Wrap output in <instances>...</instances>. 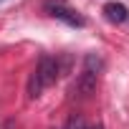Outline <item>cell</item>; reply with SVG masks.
Instances as JSON below:
<instances>
[{
	"label": "cell",
	"mask_w": 129,
	"mask_h": 129,
	"mask_svg": "<svg viewBox=\"0 0 129 129\" xmlns=\"http://www.w3.org/2000/svg\"><path fill=\"white\" fill-rule=\"evenodd\" d=\"M101 10H104V18H106L109 23H114V25H116V23H124V20L129 18V10H126V5H124V3H116V0L106 3Z\"/></svg>",
	"instance_id": "4"
},
{
	"label": "cell",
	"mask_w": 129,
	"mask_h": 129,
	"mask_svg": "<svg viewBox=\"0 0 129 129\" xmlns=\"http://www.w3.org/2000/svg\"><path fill=\"white\" fill-rule=\"evenodd\" d=\"M0 3H3V0H0Z\"/></svg>",
	"instance_id": "7"
},
{
	"label": "cell",
	"mask_w": 129,
	"mask_h": 129,
	"mask_svg": "<svg viewBox=\"0 0 129 129\" xmlns=\"http://www.w3.org/2000/svg\"><path fill=\"white\" fill-rule=\"evenodd\" d=\"M58 71H61V69H58V61L51 58V56H43V58L38 61V69H36V71L30 74V79H28V99H38L43 89L53 86L56 79H58Z\"/></svg>",
	"instance_id": "1"
},
{
	"label": "cell",
	"mask_w": 129,
	"mask_h": 129,
	"mask_svg": "<svg viewBox=\"0 0 129 129\" xmlns=\"http://www.w3.org/2000/svg\"><path fill=\"white\" fill-rule=\"evenodd\" d=\"M69 129H84V126H81V116H71V121H69Z\"/></svg>",
	"instance_id": "5"
},
{
	"label": "cell",
	"mask_w": 129,
	"mask_h": 129,
	"mask_svg": "<svg viewBox=\"0 0 129 129\" xmlns=\"http://www.w3.org/2000/svg\"><path fill=\"white\" fill-rule=\"evenodd\" d=\"M89 129H104V126H101V124H94V126H89Z\"/></svg>",
	"instance_id": "6"
},
{
	"label": "cell",
	"mask_w": 129,
	"mask_h": 129,
	"mask_svg": "<svg viewBox=\"0 0 129 129\" xmlns=\"http://www.w3.org/2000/svg\"><path fill=\"white\" fill-rule=\"evenodd\" d=\"M46 13L51 15V18H56V20H63L66 25H71V28H84L86 25V18L79 13V10H74L71 5H66V0H46Z\"/></svg>",
	"instance_id": "2"
},
{
	"label": "cell",
	"mask_w": 129,
	"mask_h": 129,
	"mask_svg": "<svg viewBox=\"0 0 129 129\" xmlns=\"http://www.w3.org/2000/svg\"><path fill=\"white\" fill-rule=\"evenodd\" d=\"M96 81H99V74H96V71L84 69V71H81V76H79V81H76V86H74V91H79V96H81V99H89V96L96 91Z\"/></svg>",
	"instance_id": "3"
}]
</instances>
